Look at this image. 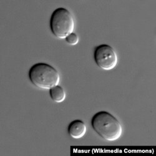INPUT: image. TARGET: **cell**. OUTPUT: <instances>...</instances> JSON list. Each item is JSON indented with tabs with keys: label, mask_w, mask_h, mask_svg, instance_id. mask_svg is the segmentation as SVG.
<instances>
[{
	"label": "cell",
	"mask_w": 156,
	"mask_h": 156,
	"mask_svg": "<svg viewBox=\"0 0 156 156\" xmlns=\"http://www.w3.org/2000/svg\"><path fill=\"white\" fill-rule=\"evenodd\" d=\"M91 126L99 136L108 141L118 140L122 135V128L120 122L106 111L95 114L91 120Z\"/></svg>",
	"instance_id": "1"
},
{
	"label": "cell",
	"mask_w": 156,
	"mask_h": 156,
	"mask_svg": "<svg viewBox=\"0 0 156 156\" xmlns=\"http://www.w3.org/2000/svg\"><path fill=\"white\" fill-rule=\"evenodd\" d=\"M29 78L32 84L42 89H50L60 81L59 72L46 63L40 62L34 64L29 71Z\"/></svg>",
	"instance_id": "2"
},
{
	"label": "cell",
	"mask_w": 156,
	"mask_h": 156,
	"mask_svg": "<svg viewBox=\"0 0 156 156\" xmlns=\"http://www.w3.org/2000/svg\"><path fill=\"white\" fill-rule=\"evenodd\" d=\"M74 27V18L68 9L59 8L53 11L50 20V28L56 37L65 39L73 33Z\"/></svg>",
	"instance_id": "3"
},
{
	"label": "cell",
	"mask_w": 156,
	"mask_h": 156,
	"mask_svg": "<svg viewBox=\"0 0 156 156\" xmlns=\"http://www.w3.org/2000/svg\"><path fill=\"white\" fill-rule=\"evenodd\" d=\"M94 58L98 66L106 71L114 69L118 61L115 50L108 44H101L96 47Z\"/></svg>",
	"instance_id": "4"
},
{
	"label": "cell",
	"mask_w": 156,
	"mask_h": 156,
	"mask_svg": "<svg viewBox=\"0 0 156 156\" xmlns=\"http://www.w3.org/2000/svg\"><path fill=\"white\" fill-rule=\"evenodd\" d=\"M87 127L85 123L80 119L71 122L68 129L69 135L76 139L83 137L86 133Z\"/></svg>",
	"instance_id": "5"
},
{
	"label": "cell",
	"mask_w": 156,
	"mask_h": 156,
	"mask_svg": "<svg viewBox=\"0 0 156 156\" xmlns=\"http://www.w3.org/2000/svg\"><path fill=\"white\" fill-rule=\"evenodd\" d=\"M49 94L51 99L54 102L58 103L63 102L66 97V92H65L64 89L59 85H57L50 89Z\"/></svg>",
	"instance_id": "6"
},
{
	"label": "cell",
	"mask_w": 156,
	"mask_h": 156,
	"mask_svg": "<svg viewBox=\"0 0 156 156\" xmlns=\"http://www.w3.org/2000/svg\"><path fill=\"white\" fill-rule=\"evenodd\" d=\"M65 40H66V41L69 44L74 46L76 45L78 42H79V37H78V36L76 33H72L65 38Z\"/></svg>",
	"instance_id": "7"
}]
</instances>
